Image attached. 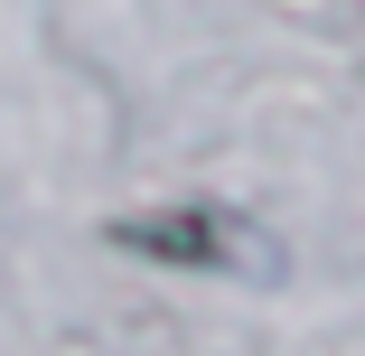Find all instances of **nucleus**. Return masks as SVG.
<instances>
[]
</instances>
